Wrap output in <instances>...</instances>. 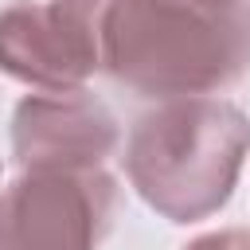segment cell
Listing matches in <instances>:
<instances>
[{"label":"cell","mask_w":250,"mask_h":250,"mask_svg":"<svg viewBox=\"0 0 250 250\" xmlns=\"http://www.w3.org/2000/svg\"><path fill=\"white\" fill-rule=\"evenodd\" d=\"M184 250H250V230H215V234H203L195 242H188Z\"/></svg>","instance_id":"cell-6"},{"label":"cell","mask_w":250,"mask_h":250,"mask_svg":"<svg viewBox=\"0 0 250 250\" xmlns=\"http://www.w3.org/2000/svg\"><path fill=\"white\" fill-rule=\"evenodd\" d=\"M199 4H234V0H199Z\"/></svg>","instance_id":"cell-7"},{"label":"cell","mask_w":250,"mask_h":250,"mask_svg":"<svg viewBox=\"0 0 250 250\" xmlns=\"http://www.w3.org/2000/svg\"><path fill=\"white\" fill-rule=\"evenodd\" d=\"M117 141V117L86 90L27 94L12 113V152L23 172H94Z\"/></svg>","instance_id":"cell-4"},{"label":"cell","mask_w":250,"mask_h":250,"mask_svg":"<svg viewBox=\"0 0 250 250\" xmlns=\"http://www.w3.org/2000/svg\"><path fill=\"white\" fill-rule=\"evenodd\" d=\"M0 70L43 90H82L98 74L86 39L55 4H8L0 12Z\"/></svg>","instance_id":"cell-5"},{"label":"cell","mask_w":250,"mask_h":250,"mask_svg":"<svg viewBox=\"0 0 250 250\" xmlns=\"http://www.w3.org/2000/svg\"><path fill=\"white\" fill-rule=\"evenodd\" d=\"M117 215V184L94 172H23L0 195V250H98Z\"/></svg>","instance_id":"cell-3"},{"label":"cell","mask_w":250,"mask_h":250,"mask_svg":"<svg viewBox=\"0 0 250 250\" xmlns=\"http://www.w3.org/2000/svg\"><path fill=\"white\" fill-rule=\"evenodd\" d=\"M98 70L141 98H199L250 70V4L51 0Z\"/></svg>","instance_id":"cell-1"},{"label":"cell","mask_w":250,"mask_h":250,"mask_svg":"<svg viewBox=\"0 0 250 250\" xmlns=\"http://www.w3.org/2000/svg\"><path fill=\"white\" fill-rule=\"evenodd\" d=\"M250 152V117L219 98H172L141 113L125 172L137 195L168 223H199L215 215Z\"/></svg>","instance_id":"cell-2"}]
</instances>
